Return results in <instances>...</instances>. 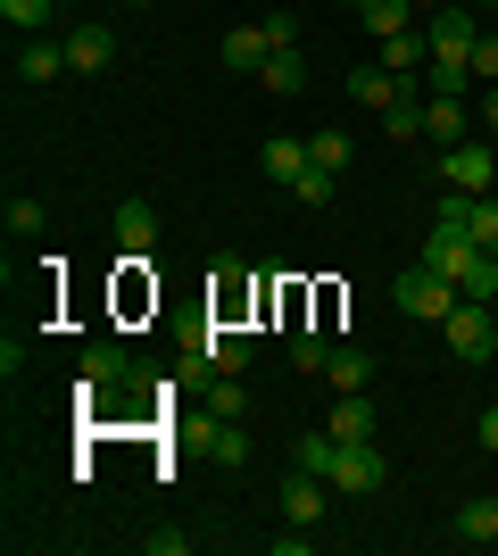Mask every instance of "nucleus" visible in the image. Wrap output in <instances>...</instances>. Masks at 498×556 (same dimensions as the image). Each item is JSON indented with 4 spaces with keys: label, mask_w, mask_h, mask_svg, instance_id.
<instances>
[{
    "label": "nucleus",
    "mask_w": 498,
    "mask_h": 556,
    "mask_svg": "<svg viewBox=\"0 0 498 556\" xmlns=\"http://www.w3.org/2000/svg\"><path fill=\"white\" fill-rule=\"evenodd\" d=\"M117 382H142V366H133L117 341H92V349H84V399H92V391H117Z\"/></svg>",
    "instance_id": "nucleus-11"
},
{
    "label": "nucleus",
    "mask_w": 498,
    "mask_h": 556,
    "mask_svg": "<svg viewBox=\"0 0 498 556\" xmlns=\"http://www.w3.org/2000/svg\"><path fill=\"white\" fill-rule=\"evenodd\" d=\"M424 34H432V59H474V34H482V25H474V9H457V0H440Z\"/></svg>",
    "instance_id": "nucleus-9"
},
{
    "label": "nucleus",
    "mask_w": 498,
    "mask_h": 556,
    "mask_svg": "<svg viewBox=\"0 0 498 556\" xmlns=\"http://www.w3.org/2000/svg\"><path fill=\"white\" fill-rule=\"evenodd\" d=\"M308 166H324V175H349V134H308Z\"/></svg>",
    "instance_id": "nucleus-25"
},
{
    "label": "nucleus",
    "mask_w": 498,
    "mask_h": 556,
    "mask_svg": "<svg viewBox=\"0 0 498 556\" xmlns=\"http://www.w3.org/2000/svg\"><path fill=\"white\" fill-rule=\"evenodd\" d=\"M474 84H498V34H474Z\"/></svg>",
    "instance_id": "nucleus-31"
},
{
    "label": "nucleus",
    "mask_w": 498,
    "mask_h": 556,
    "mask_svg": "<svg viewBox=\"0 0 498 556\" xmlns=\"http://www.w3.org/2000/svg\"><path fill=\"white\" fill-rule=\"evenodd\" d=\"M266 59H274V34H266V17H258V25H233V34H225V67H233V75H258Z\"/></svg>",
    "instance_id": "nucleus-14"
},
{
    "label": "nucleus",
    "mask_w": 498,
    "mask_h": 556,
    "mask_svg": "<svg viewBox=\"0 0 498 556\" xmlns=\"http://www.w3.org/2000/svg\"><path fill=\"white\" fill-rule=\"evenodd\" d=\"M0 17L17 25V34H50V17H59V0H0Z\"/></svg>",
    "instance_id": "nucleus-24"
},
{
    "label": "nucleus",
    "mask_w": 498,
    "mask_h": 556,
    "mask_svg": "<svg viewBox=\"0 0 498 556\" xmlns=\"http://www.w3.org/2000/svg\"><path fill=\"white\" fill-rule=\"evenodd\" d=\"M59 42H67V75H100L108 67V59H117V25H67V34H59Z\"/></svg>",
    "instance_id": "nucleus-7"
},
{
    "label": "nucleus",
    "mask_w": 498,
    "mask_h": 556,
    "mask_svg": "<svg viewBox=\"0 0 498 556\" xmlns=\"http://www.w3.org/2000/svg\"><path fill=\"white\" fill-rule=\"evenodd\" d=\"M50 75H67V42H59V34H25L17 84H50Z\"/></svg>",
    "instance_id": "nucleus-13"
},
{
    "label": "nucleus",
    "mask_w": 498,
    "mask_h": 556,
    "mask_svg": "<svg viewBox=\"0 0 498 556\" xmlns=\"http://www.w3.org/2000/svg\"><path fill=\"white\" fill-rule=\"evenodd\" d=\"M324 382H332V391H366V382H374V357H366V349H332Z\"/></svg>",
    "instance_id": "nucleus-20"
},
{
    "label": "nucleus",
    "mask_w": 498,
    "mask_h": 556,
    "mask_svg": "<svg viewBox=\"0 0 498 556\" xmlns=\"http://www.w3.org/2000/svg\"><path fill=\"white\" fill-rule=\"evenodd\" d=\"M482 9H498V0H482Z\"/></svg>",
    "instance_id": "nucleus-37"
},
{
    "label": "nucleus",
    "mask_w": 498,
    "mask_h": 556,
    "mask_svg": "<svg viewBox=\"0 0 498 556\" xmlns=\"http://www.w3.org/2000/svg\"><path fill=\"white\" fill-rule=\"evenodd\" d=\"M9 232H42V200H9V216H0Z\"/></svg>",
    "instance_id": "nucleus-32"
},
{
    "label": "nucleus",
    "mask_w": 498,
    "mask_h": 556,
    "mask_svg": "<svg viewBox=\"0 0 498 556\" xmlns=\"http://www.w3.org/2000/svg\"><path fill=\"white\" fill-rule=\"evenodd\" d=\"M349 9H366V0H349Z\"/></svg>",
    "instance_id": "nucleus-36"
},
{
    "label": "nucleus",
    "mask_w": 498,
    "mask_h": 556,
    "mask_svg": "<svg viewBox=\"0 0 498 556\" xmlns=\"http://www.w3.org/2000/svg\"><path fill=\"white\" fill-rule=\"evenodd\" d=\"M332 191H341V175H324V166H308V175L291 184V200H308V208H324Z\"/></svg>",
    "instance_id": "nucleus-29"
},
{
    "label": "nucleus",
    "mask_w": 498,
    "mask_h": 556,
    "mask_svg": "<svg viewBox=\"0 0 498 556\" xmlns=\"http://www.w3.org/2000/svg\"><path fill=\"white\" fill-rule=\"evenodd\" d=\"M424 141H432V150L474 141V109H465V100H449V92H432V100H424Z\"/></svg>",
    "instance_id": "nucleus-10"
},
{
    "label": "nucleus",
    "mask_w": 498,
    "mask_h": 556,
    "mask_svg": "<svg viewBox=\"0 0 498 556\" xmlns=\"http://www.w3.org/2000/svg\"><path fill=\"white\" fill-rule=\"evenodd\" d=\"M457 9H474V0H457Z\"/></svg>",
    "instance_id": "nucleus-35"
},
{
    "label": "nucleus",
    "mask_w": 498,
    "mask_h": 556,
    "mask_svg": "<svg viewBox=\"0 0 498 556\" xmlns=\"http://www.w3.org/2000/svg\"><path fill=\"white\" fill-rule=\"evenodd\" d=\"M208 457L216 465H250V432H241V416H208Z\"/></svg>",
    "instance_id": "nucleus-22"
},
{
    "label": "nucleus",
    "mask_w": 498,
    "mask_h": 556,
    "mask_svg": "<svg viewBox=\"0 0 498 556\" xmlns=\"http://www.w3.org/2000/svg\"><path fill=\"white\" fill-rule=\"evenodd\" d=\"M332 498H341V490H332L324 473H308V465H299V473H283V523H324Z\"/></svg>",
    "instance_id": "nucleus-8"
},
{
    "label": "nucleus",
    "mask_w": 498,
    "mask_h": 556,
    "mask_svg": "<svg viewBox=\"0 0 498 556\" xmlns=\"http://www.w3.org/2000/svg\"><path fill=\"white\" fill-rule=\"evenodd\" d=\"M117 250H125V266H142V257L158 250V208H150V200H125L117 208Z\"/></svg>",
    "instance_id": "nucleus-12"
},
{
    "label": "nucleus",
    "mask_w": 498,
    "mask_h": 556,
    "mask_svg": "<svg viewBox=\"0 0 498 556\" xmlns=\"http://www.w3.org/2000/svg\"><path fill=\"white\" fill-rule=\"evenodd\" d=\"M457 232H474L482 250L498 257V200H474V208H465V225H457Z\"/></svg>",
    "instance_id": "nucleus-27"
},
{
    "label": "nucleus",
    "mask_w": 498,
    "mask_h": 556,
    "mask_svg": "<svg viewBox=\"0 0 498 556\" xmlns=\"http://www.w3.org/2000/svg\"><path fill=\"white\" fill-rule=\"evenodd\" d=\"M349 100H366V109H399V100H407V84H399V75H391V67L374 59V67H357V75H349Z\"/></svg>",
    "instance_id": "nucleus-17"
},
{
    "label": "nucleus",
    "mask_w": 498,
    "mask_h": 556,
    "mask_svg": "<svg viewBox=\"0 0 498 556\" xmlns=\"http://www.w3.org/2000/svg\"><path fill=\"white\" fill-rule=\"evenodd\" d=\"M382 67H391V75H424L432 67V34H416V25L391 34V42H382Z\"/></svg>",
    "instance_id": "nucleus-19"
},
{
    "label": "nucleus",
    "mask_w": 498,
    "mask_h": 556,
    "mask_svg": "<svg viewBox=\"0 0 498 556\" xmlns=\"http://www.w3.org/2000/svg\"><path fill=\"white\" fill-rule=\"evenodd\" d=\"M382 134H391V141H424V100H399V109H382Z\"/></svg>",
    "instance_id": "nucleus-26"
},
{
    "label": "nucleus",
    "mask_w": 498,
    "mask_h": 556,
    "mask_svg": "<svg viewBox=\"0 0 498 556\" xmlns=\"http://www.w3.org/2000/svg\"><path fill=\"white\" fill-rule=\"evenodd\" d=\"M258 166H266V175H274V184H299V175H308V141H299V134H274V141H266V150H258Z\"/></svg>",
    "instance_id": "nucleus-16"
},
{
    "label": "nucleus",
    "mask_w": 498,
    "mask_h": 556,
    "mask_svg": "<svg viewBox=\"0 0 498 556\" xmlns=\"http://www.w3.org/2000/svg\"><path fill=\"white\" fill-rule=\"evenodd\" d=\"M474 441H482V457H498V407H482V424H474Z\"/></svg>",
    "instance_id": "nucleus-33"
},
{
    "label": "nucleus",
    "mask_w": 498,
    "mask_h": 556,
    "mask_svg": "<svg viewBox=\"0 0 498 556\" xmlns=\"http://www.w3.org/2000/svg\"><path fill=\"white\" fill-rule=\"evenodd\" d=\"M440 184H449V191H474V200H490V184H498V150H490V141H457V150H440Z\"/></svg>",
    "instance_id": "nucleus-5"
},
{
    "label": "nucleus",
    "mask_w": 498,
    "mask_h": 556,
    "mask_svg": "<svg viewBox=\"0 0 498 556\" xmlns=\"http://www.w3.org/2000/svg\"><path fill=\"white\" fill-rule=\"evenodd\" d=\"M291 357H299V366H308V374H324L332 341H324V332H291Z\"/></svg>",
    "instance_id": "nucleus-30"
},
{
    "label": "nucleus",
    "mask_w": 498,
    "mask_h": 556,
    "mask_svg": "<svg viewBox=\"0 0 498 556\" xmlns=\"http://www.w3.org/2000/svg\"><path fill=\"white\" fill-rule=\"evenodd\" d=\"M133 9H150V0H133Z\"/></svg>",
    "instance_id": "nucleus-38"
},
{
    "label": "nucleus",
    "mask_w": 498,
    "mask_h": 556,
    "mask_svg": "<svg viewBox=\"0 0 498 556\" xmlns=\"http://www.w3.org/2000/svg\"><path fill=\"white\" fill-rule=\"evenodd\" d=\"M324 432H332V441H374V399L341 391V399H332V416H324Z\"/></svg>",
    "instance_id": "nucleus-15"
},
{
    "label": "nucleus",
    "mask_w": 498,
    "mask_h": 556,
    "mask_svg": "<svg viewBox=\"0 0 498 556\" xmlns=\"http://www.w3.org/2000/svg\"><path fill=\"white\" fill-rule=\"evenodd\" d=\"M357 17H366V34H374V42H391V34H407V25H416V0H366Z\"/></svg>",
    "instance_id": "nucleus-21"
},
{
    "label": "nucleus",
    "mask_w": 498,
    "mask_h": 556,
    "mask_svg": "<svg viewBox=\"0 0 498 556\" xmlns=\"http://www.w3.org/2000/svg\"><path fill=\"white\" fill-rule=\"evenodd\" d=\"M241 407H250L241 374H216V382H208V416H241Z\"/></svg>",
    "instance_id": "nucleus-28"
},
{
    "label": "nucleus",
    "mask_w": 498,
    "mask_h": 556,
    "mask_svg": "<svg viewBox=\"0 0 498 556\" xmlns=\"http://www.w3.org/2000/svg\"><path fill=\"white\" fill-rule=\"evenodd\" d=\"M258 84H266V92H274V100L308 92V67H299V50H274V59H266V67H258Z\"/></svg>",
    "instance_id": "nucleus-23"
},
{
    "label": "nucleus",
    "mask_w": 498,
    "mask_h": 556,
    "mask_svg": "<svg viewBox=\"0 0 498 556\" xmlns=\"http://www.w3.org/2000/svg\"><path fill=\"white\" fill-rule=\"evenodd\" d=\"M416 257H424V266H440V275H449L457 291H465V300H482V307L498 300V257L482 250L474 232H457V225H432V241H424Z\"/></svg>",
    "instance_id": "nucleus-1"
},
{
    "label": "nucleus",
    "mask_w": 498,
    "mask_h": 556,
    "mask_svg": "<svg viewBox=\"0 0 498 556\" xmlns=\"http://www.w3.org/2000/svg\"><path fill=\"white\" fill-rule=\"evenodd\" d=\"M440 341H449V357H465V366H482V357H498V325L482 300H457V316L440 325Z\"/></svg>",
    "instance_id": "nucleus-4"
},
{
    "label": "nucleus",
    "mask_w": 498,
    "mask_h": 556,
    "mask_svg": "<svg viewBox=\"0 0 498 556\" xmlns=\"http://www.w3.org/2000/svg\"><path fill=\"white\" fill-rule=\"evenodd\" d=\"M449 532L465 540V548H490L498 540V498H465V507L449 515Z\"/></svg>",
    "instance_id": "nucleus-18"
},
{
    "label": "nucleus",
    "mask_w": 498,
    "mask_h": 556,
    "mask_svg": "<svg viewBox=\"0 0 498 556\" xmlns=\"http://www.w3.org/2000/svg\"><path fill=\"white\" fill-rule=\"evenodd\" d=\"M482 134H498V84H482Z\"/></svg>",
    "instance_id": "nucleus-34"
},
{
    "label": "nucleus",
    "mask_w": 498,
    "mask_h": 556,
    "mask_svg": "<svg viewBox=\"0 0 498 556\" xmlns=\"http://www.w3.org/2000/svg\"><path fill=\"white\" fill-rule=\"evenodd\" d=\"M391 300H399V316H416V325H449L465 291H457V282L440 275V266H424V257H416V266H407V275L391 282Z\"/></svg>",
    "instance_id": "nucleus-2"
},
{
    "label": "nucleus",
    "mask_w": 498,
    "mask_h": 556,
    "mask_svg": "<svg viewBox=\"0 0 498 556\" xmlns=\"http://www.w3.org/2000/svg\"><path fill=\"white\" fill-rule=\"evenodd\" d=\"M324 482L341 490V498H374V490L391 482V457H382L374 441H332V465H324Z\"/></svg>",
    "instance_id": "nucleus-3"
},
{
    "label": "nucleus",
    "mask_w": 498,
    "mask_h": 556,
    "mask_svg": "<svg viewBox=\"0 0 498 556\" xmlns=\"http://www.w3.org/2000/svg\"><path fill=\"white\" fill-rule=\"evenodd\" d=\"M241 366H250V332L241 325H208L191 341V374H200V382H208V374H241Z\"/></svg>",
    "instance_id": "nucleus-6"
},
{
    "label": "nucleus",
    "mask_w": 498,
    "mask_h": 556,
    "mask_svg": "<svg viewBox=\"0 0 498 556\" xmlns=\"http://www.w3.org/2000/svg\"><path fill=\"white\" fill-rule=\"evenodd\" d=\"M490 150H498V141H490Z\"/></svg>",
    "instance_id": "nucleus-39"
}]
</instances>
